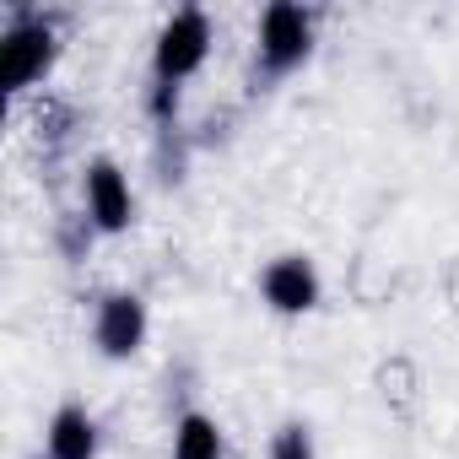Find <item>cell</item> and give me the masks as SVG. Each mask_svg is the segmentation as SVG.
Instances as JSON below:
<instances>
[{"label":"cell","mask_w":459,"mask_h":459,"mask_svg":"<svg viewBox=\"0 0 459 459\" xmlns=\"http://www.w3.org/2000/svg\"><path fill=\"white\" fill-rule=\"evenodd\" d=\"M308 44H314V22H308L303 6H292V0L265 6V17H260V60H265V71H292V65H303Z\"/></svg>","instance_id":"6da1fadb"},{"label":"cell","mask_w":459,"mask_h":459,"mask_svg":"<svg viewBox=\"0 0 459 459\" xmlns=\"http://www.w3.org/2000/svg\"><path fill=\"white\" fill-rule=\"evenodd\" d=\"M205 44H211V22H205V12H173V22L162 28V39H157V87H173V82H184L200 60H205Z\"/></svg>","instance_id":"7a4b0ae2"},{"label":"cell","mask_w":459,"mask_h":459,"mask_svg":"<svg viewBox=\"0 0 459 459\" xmlns=\"http://www.w3.org/2000/svg\"><path fill=\"white\" fill-rule=\"evenodd\" d=\"M49 60H55L49 22H17L0 39V76H6V87H33L49 71Z\"/></svg>","instance_id":"3957f363"},{"label":"cell","mask_w":459,"mask_h":459,"mask_svg":"<svg viewBox=\"0 0 459 459\" xmlns=\"http://www.w3.org/2000/svg\"><path fill=\"white\" fill-rule=\"evenodd\" d=\"M265 303L281 308V314H303L319 303V276L303 255H281L271 271H265Z\"/></svg>","instance_id":"277c9868"},{"label":"cell","mask_w":459,"mask_h":459,"mask_svg":"<svg viewBox=\"0 0 459 459\" xmlns=\"http://www.w3.org/2000/svg\"><path fill=\"white\" fill-rule=\"evenodd\" d=\"M141 341H146V308H141V298H130V292L103 298V308H98V346L108 357H130Z\"/></svg>","instance_id":"5b68a950"},{"label":"cell","mask_w":459,"mask_h":459,"mask_svg":"<svg viewBox=\"0 0 459 459\" xmlns=\"http://www.w3.org/2000/svg\"><path fill=\"white\" fill-rule=\"evenodd\" d=\"M87 216L103 227V233H119L130 227V184L114 162H92L87 168Z\"/></svg>","instance_id":"8992f818"},{"label":"cell","mask_w":459,"mask_h":459,"mask_svg":"<svg viewBox=\"0 0 459 459\" xmlns=\"http://www.w3.org/2000/svg\"><path fill=\"white\" fill-rule=\"evenodd\" d=\"M98 454V427L82 405H65L49 421V459H92Z\"/></svg>","instance_id":"52a82bcc"},{"label":"cell","mask_w":459,"mask_h":459,"mask_svg":"<svg viewBox=\"0 0 459 459\" xmlns=\"http://www.w3.org/2000/svg\"><path fill=\"white\" fill-rule=\"evenodd\" d=\"M173 459H221V427L211 416H184L173 432Z\"/></svg>","instance_id":"ba28073f"},{"label":"cell","mask_w":459,"mask_h":459,"mask_svg":"<svg viewBox=\"0 0 459 459\" xmlns=\"http://www.w3.org/2000/svg\"><path fill=\"white\" fill-rule=\"evenodd\" d=\"M271 459H314V437L303 421H287L276 437H271Z\"/></svg>","instance_id":"9c48e42d"}]
</instances>
